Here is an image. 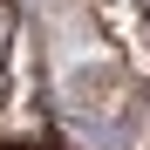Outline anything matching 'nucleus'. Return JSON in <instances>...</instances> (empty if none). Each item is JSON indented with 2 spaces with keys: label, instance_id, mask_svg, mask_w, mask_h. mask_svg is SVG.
<instances>
[{
  "label": "nucleus",
  "instance_id": "1",
  "mask_svg": "<svg viewBox=\"0 0 150 150\" xmlns=\"http://www.w3.org/2000/svg\"><path fill=\"white\" fill-rule=\"evenodd\" d=\"M7 55H14V7H0V96H7Z\"/></svg>",
  "mask_w": 150,
  "mask_h": 150
},
{
  "label": "nucleus",
  "instance_id": "2",
  "mask_svg": "<svg viewBox=\"0 0 150 150\" xmlns=\"http://www.w3.org/2000/svg\"><path fill=\"white\" fill-rule=\"evenodd\" d=\"M143 34H150V14H143Z\"/></svg>",
  "mask_w": 150,
  "mask_h": 150
}]
</instances>
